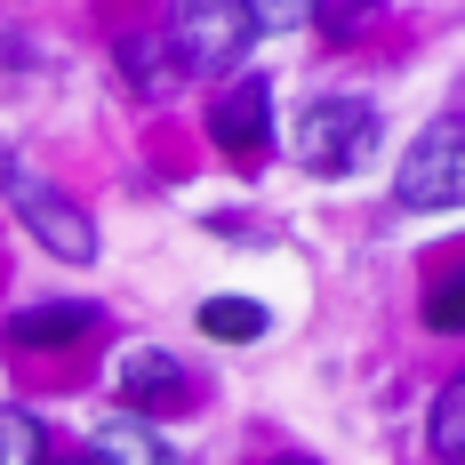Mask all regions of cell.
I'll use <instances>...</instances> for the list:
<instances>
[{
  "instance_id": "6da1fadb",
  "label": "cell",
  "mask_w": 465,
  "mask_h": 465,
  "mask_svg": "<svg viewBox=\"0 0 465 465\" xmlns=\"http://www.w3.org/2000/svg\"><path fill=\"white\" fill-rule=\"evenodd\" d=\"M273 25V8H257V0H185V8H169V48H177V64L193 73H225V64H241V48L257 41Z\"/></svg>"
},
{
  "instance_id": "7a4b0ae2",
  "label": "cell",
  "mask_w": 465,
  "mask_h": 465,
  "mask_svg": "<svg viewBox=\"0 0 465 465\" xmlns=\"http://www.w3.org/2000/svg\"><path fill=\"white\" fill-rule=\"evenodd\" d=\"M377 144H385V129H377V104H361V96H313L297 113V161L313 177H353Z\"/></svg>"
},
{
  "instance_id": "3957f363",
  "label": "cell",
  "mask_w": 465,
  "mask_h": 465,
  "mask_svg": "<svg viewBox=\"0 0 465 465\" xmlns=\"http://www.w3.org/2000/svg\"><path fill=\"white\" fill-rule=\"evenodd\" d=\"M0 193H8V209L25 217V232L41 241L48 257H64V265H89V257H96V225L48 185V177H33L16 153H0Z\"/></svg>"
},
{
  "instance_id": "277c9868",
  "label": "cell",
  "mask_w": 465,
  "mask_h": 465,
  "mask_svg": "<svg viewBox=\"0 0 465 465\" xmlns=\"http://www.w3.org/2000/svg\"><path fill=\"white\" fill-rule=\"evenodd\" d=\"M393 193H401V209H465V121H433L410 153H401V169H393Z\"/></svg>"
},
{
  "instance_id": "5b68a950",
  "label": "cell",
  "mask_w": 465,
  "mask_h": 465,
  "mask_svg": "<svg viewBox=\"0 0 465 465\" xmlns=\"http://www.w3.org/2000/svg\"><path fill=\"white\" fill-rule=\"evenodd\" d=\"M209 129H217V144H225L232 161H257V144L273 137V81L241 73V81L209 104Z\"/></svg>"
},
{
  "instance_id": "8992f818",
  "label": "cell",
  "mask_w": 465,
  "mask_h": 465,
  "mask_svg": "<svg viewBox=\"0 0 465 465\" xmlns=\"http://www.w3.org/2000/svg\"><path fill=\"white\" fill-rule=\"evenodd\" d=\"M121 393L137 401V410H129L137 425H144V418H177V410H193V385H185V370H177V361H169L161 345H137V353L121 361Z\"/></svg>"
},
{
  "instance_id": "52a82bcc",
  "label": "cell",
  "mask_w": 465,
  "mask_h": 465,
  "mask_svg": "<svg viewBox=\"0 0 465 465\" xmlns=\"http://www.w3.org/2000/svg\"><path fill=\"white\" fill-rule=\"evenodd\" d=\"M113 56H121V73H129V89H137L144 104H169V96L185 89V64H177V48H169V33H161V25L121 33V41H113Z\"/></svg>"
},
{
  "instance_id": "ba28073f",
  "label": "cell",
  "mask_w": 465,
  "mask_h": 465,
  "mask_svg": "<svg viewBox=\"0 0 465 465\" xmlns=\"http://www.w3.org/2000/svg\"><path fill=\"white\" fill-rule=\"evenodd\" d=\"M96 329V305H25L16 322H8V337L25 345V353H56V345H81Z\"/></svg>"
},
{
  "instance_id": "9c48e42d",
  "label": "cell",
  "mask_w": 465,
  "mask_h": 465,
  "mask_svg": "<svg viewBox=\"0 0 465 465\" xmlns=\"http://www.w3.org/2000/svg\"><path fill=\"white\" fill-rule=\"evenodd\" d=\"M89 465H177V450L137 418H104L96 441H89Z\"/></svg>"
},
{
  "instance_id": "30bf717a",
  "label": "cell",
  "mask_w": 465,
  "mask_h": 465,
  "mask_svg": "<svg viewBox=\"0 0 465 465\" xmlns=\"http://www.w3.org/2000/svg\"><path fill=\"white\" fill-rule=\"evenodd\" d=\"M425 433H433V458L441 465H465V370L433 393V425Z\"/></svg>"
},
{
  "instance_id": "8fae6325",
  "label": "cell",
  "mask_w": 465,
  "mask_h": 465,
  "mask_svg": "<svg viewBox=\"0 0 465 465\" xmlns=\"http://www.w3.org/2000/svg\"><path fill=\"white\" fill-rule=\"evenodd\" d=\"M201 337L249 345V337H265V305H249V297H209V305H201Z\"/></svg>"
},
{
  "instance_id": "7c38bea8",
  "label": "cell",
  "mask_w": 465,
  "mask_h": 465,
  "mask_svg": "<svg viewBox=\"0 0 465 465\" xmlns=\"http://www.w3.org/2000/svg\"><path fill=\"white\" fill-rule=\"evenodd\" d=\"M0 465H41V418L0 401Z\"/></svg>"
},
{
  "instance_id": "4fadbf2b",
  "label": "cell",
  "mask_w": 465,
  "mask_h": 465,
  "mask_svg": "<svg viewBox=\"0 0 465 465\" xmlns=\"http://www.w3.org/2000/svg\"><path fill=\"white\" fill-rule=\"evenodd\" d=\"M425 322L433 329H465V265L433 273V289H425Z\"/></svg>"
},
{
  "instance_id": "5bb4252c",
  "label": "cell",
  "mask_w": 465,
  "mask_h": 465,
  "mask_svg": "<svg viewBox=\"0 0 465 465\" xmlns=\"http://www.w3.org/2000/svg\"><path fill=\"white\" fill-rule=\"evenodd\" d=\"M41 465H48V458H41ZM56 465H89V458H56Z\"/></svg>"
},
{
  "instance_id": "9a60e30c",
  "label": "cell",
  "mask_w": 465,
  "mask_h": 465,
  "mask_svg": "<svg viewBox=\"0 0 465 465\" xmlns=\"http://www.w3.org/2000/svg\"><path fill=\"white\" fill-rule=\"evenodd\" d=\"M273 465H313V458H273Z\"/></svg>"
}]
</instances>
